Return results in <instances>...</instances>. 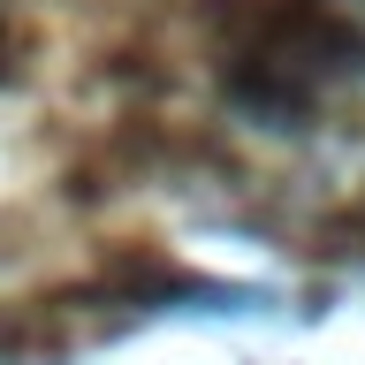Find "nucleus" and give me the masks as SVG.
<instances>
[{
    "label": "nucleus",
    "mask_w": 365,
    "mask_h": 365,
    "mask_svg": "<svg viewBox=\"0 0 365 365\" xmlns=\"http://www.w3.org/2000/svg\"><path fill=\"white\" fill-rule=\"evenodd\" d=\"M350 8H365V0H350Z\"/></svg>",
    "instance_id": "obj_1"
}]
</instances>
